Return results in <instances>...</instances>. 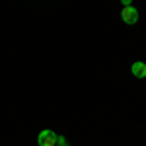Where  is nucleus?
Returning a JSON list of instances; mask_svg holds the SVG:
<instances>
[{
	"label": "nucleus",
	"instance_id": "obj_1",
	"mask_svg": "<svg viewBox=\"0 0 146 146\" xmlns=\"http://www.w3.org/2000/svg\"><path fill=\"white\" fill-rule=\"evenodd\" d=\"M56 133L55 131H51V129H45V131H41L39 136H37V144L39 146H56Z\"/></svg>",
	"mask_w": 146,
	"mask_h": 146
},
{
	"label": "nucleus",
	"instance_id": "obj_2",
	"mask_svg": "<svg viewBox=\"0 0 146 146\" xmlns=\"http://www.w3.org/2000/svg\"><path fill=\"white\" fill-rule=\"evenodd\" d=\"M121 20L125 23H129V25H135L138 22V10L135 6H125L123 12H121Z\"/></svg>",
	"mask_w": 146,
	"mask_h": 146
},
{
	"label": "nucleus",
	"instance_id": "obj_3",
	"mask_svg": "<svg viewBox=\"0 0 146 146\" xmlns=\"http://www.w3.org/2000/svg\"><path fill=\"white\" fill-rule=\"evenodd\" d=\"M131 70H133V74H135L136 78H146V62H133V66H131Z\"/></svg>",
	"mask_w": 146,
	"mask_h": 146
},
{
	"label": "nucleus",
	"instance_id": "obj_4",
	"mask_svg": "<svg viewBox=\"0 0 146 146\" xmlns=\"http://www.w3.org/2000/svg\"><path fill=\"white\" fill-rule=\"evenodd\" d=\"M56 144H58V146H68L64 136H56Z\"/></svg>",
	"mask_w": 146,
	"mask_h": 146
},
{
	"label": "nucleus",
	"instance_id": "obj_5",
	"mask_svg": "<svg viewBox=\"0 0 146 146\" xmlns=\"http://www.w3.org/2000/svg\"><path fill=\"white\" fill-rule=\"evenodd\" d=\"M121 4H123V8L125 6H133V0H121Z\"/></svg>",
	"mask_w": 146,
	"mask_h": 146
}]
</instances>
